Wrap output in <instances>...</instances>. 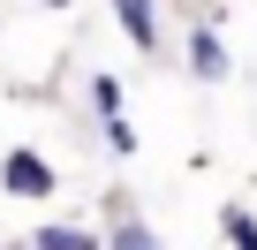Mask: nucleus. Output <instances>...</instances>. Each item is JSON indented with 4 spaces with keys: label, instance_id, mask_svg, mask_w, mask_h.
<instances>
[{
    "label": "nucleus",
    "instance_id": "2",
    "mask_svg": "<svg viewBox=\"0 0 257 250\" xmlns=\"http://www.w3.org/2000/svg\"><path fill=\"white\" fill-rule=\"evenodd\" d=\"M121 8V31L137 38V46H159V23H152V0H113Z\"/></svg>",
    "mask_w": 257,
    "mask_h": 250
},
{
    "label": "nucleus",
    "instance_id": "6",
    "mask_svg": "<svg viewBox=\"0 0 257 250\" xmlns=\"http://www.w3.org/2000/svg\"><path fill=\"white\" fill-rule=\"evenodd\" d=\"M227 235H234V250H257V227H249L242 212H227Z\"/></svg>",
    "mask_w": 257,
    "mask_h": 250
},
{
    "label": "nucleus",
    "instance_id": "4",
    "mask_svg": "<svg viewBox=\"0 0 257 250\" xmlns=\"http://www.w3.org/2000/svg\"><path fill=\"white\" fill-rule=\"evenodd\" d=\"M38 250H91V235H76V227H38Z\"/></svg>",
    "mask_w": 257,
    "mask_h": 250
},
{
    "label": "nucleus",
    "instance_id": "7",
    "mask_svg": "<svg viewBox=\"0 0 257 250\" xmlns=\"http://www.w3.org/2000/svg\"><path fill=\"white\" fill-rule=\"evenodd\" d=\"M113 250H152V235H144V227H137V220H128V227H121V235H113Z\"/></svg>",
    "mask_w": 257,
    "mask_h": 250
},
{
    "label": "nucleus",
    "instance_id": "3",
    "mask_svg": "<svg viewBox=\"0 0 257 250\" xmlns=\"http://www.w3.org/2000/svg\"><path fill=\"white\" fill-rule=\"evenodd\" d=\"M189 61H197V76H227V53H219V38H212V31H197V38H189Z\"/></svg>",
    "mask_w": 257,
    "mask_h": 250
},
{
    "label": "nucleus",
    "instance_id": "5",
    "mask_svg": "<svg viewBox=\"0 0 257 250\" xmlns=\"http://www.w3.org/2000/svg\"><path fill=\"white\" fill-rule=\"evenodd\" d=\"M91 99H98V114H106V121H121V84H113V76H98V84H91Z\"/></svg>",
    "mask_w": 257,
    "mask_h": 250
},
{
    "label": "nucleus",
    "instance_id": "1",
    "mask_svg": "<svg viewBox=\"0 0 257 250\" xmlns=\"http://www.w3.org/2000/svg\"><path fill=\"white\" fill-rule=\"evenodd\" d=\"M0 182H8L16 197H46V190H53V167H46L38 152H8V167H0Z\"/></svg>",
    "mask_w": 257,
    "mask_h": 250
},
{
    "label": "nucleus",
    "instance_id": "8",
    "mask_svg": "<svg viewBox=\"0 0 257 250\" xmlns=\"http://www.w3.org/2000/svg\"><path fill=\"white\" fill-rule=\"evenodd\" d=\"M53 8H68V0H53Z\"/></svg>",
    "mask_w": 257,
    "mask_h": 250
}]
</instances>
